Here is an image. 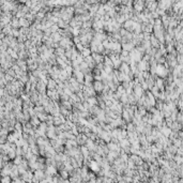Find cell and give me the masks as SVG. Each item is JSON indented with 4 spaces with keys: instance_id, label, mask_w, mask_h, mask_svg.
<instances>
[{
    "instance_id": "cell-1",
    "label": "cell",
    "mask_w": 183,
    "mask_h": 183,
    "mask_svg": "<svg viewBox=\"0 0 183 183\" xmlns=\"http://www.w3.org/2000/svg\"><path fill=\"white\" fill-rule=\"evenodd\" d=\"M88 167L90 168V170H92V171L97 172V173H98L99 171H100V170H101V168H102V167H101V165H100V163H98V162L95 161V160H93V158H92V160H91V162L89 163Z\"/></svg>"
},
{
    "instance_id": "cell-2",
    "label": "cell",
    "mask_w": 183,
    "mask_h": 183,
    "mask_svg": "<svg viewBox=\"0 0 183 183\" xmlns=\"http://www.w3.org/2000/svg\"><path fill=\"white\" fill-rule=\"evenodd\" d=\"M93 87H94V90L97 91V93H102L103 89H104V82L102 80H94Z\"/></svg>"
},
{
    "instance_id": "cell-3",
    "label": "cell",
    "mask_w": 183,
    "mask_h": 183,
    "mask_svg": "<svg viewBox=\"0 0 183 183\" xmlns=\"http://www.w3.org/2000/svg\"><path fill=\"white\" fill-rule=\"evenodd\" d=\"M45 172H46V174H50V176L54 177V176H56V174L58 173V168L56 166H54V165H49V166L46 167Z\"/></svg>"
},
{
    "instance_id": "cell-4",
    "label": "cell",
    "mask_w": 183,
    "mask_h": 183,
    "mask_svg": "<svg viewBox=\"0 0 183 183\" xmlns=\"http://www.w3.org/2000/svg\"><path fill=\"white\" fill-rule=\"evenodd\" d=\"M91 56L93 57L94 61L97 62V64H98V63H102V62H104V58H105V56L103 55V54H100V53H92V54H91Z\"/></svg>"
},
{
    "instance_id": "cell-5",
    "label": "cell",
    "mask_w": 183,
    "mask_h": 183,
    "mask_svg": "<svg viewBox=\"0 0 183 183\" xmlns=\"http://www.w3.org/2000/svg\"><path fill=\"white\" fill-rule=\"evenodd\" d=\"M119 71L120 72H123L125 74H129L131 72V66H130V63L128 62H122L120 67H119Z\"/></svg>"
},
{
    "instance_id": "cell-6",
    "label": "cell",
    "mask_w": 183,
    "mask_h": 183,
    "mask_svg": "<svg viewBox=\"0 0 183 183\" xmlns=\"http://www.w3.org/2000/svg\"><path fill=\"white\" fill-rule=\"evenodd\" d=\"M57 87H58V83H57V81H56V79L49 77L48 82H47V89L54 90V89H57Z\"/></svg>"
},
{
    "instance_id": "cell-7",
    "label": "cell",
    "mask_w": 183,
    "mask_h": 183,
    "mask_svg": "<svg viewBox=\"0 0 183 183\" xmlns=\"http://www.w3.org/2000/svg\"><path fill=\"white\" fill-rule=\"evenodd\" d=\"M135 47H136V46L134 45V43H133L132 41H130V42H128V43H124V44H122V49H125V50H128V51L133 50Z\"/></svg>"
},
{
    "instance_id": "cell-8",
    "label": "cell",
    "mask_w": 183,
    "mask_h": 183,
    "mask_svg": "<svg viewBox=\"0 0 183 183\" xmlns=\"http://www.w3.org/2000/svg\"><path fill=\"white\" fill-rule=\"evenodd\" d=\"M119 145H120L121 148H125V147H130L131 146V141L129 138H122L119 141Z\"/></svg>"
},
{
    "instance_id": "cell-9",
    "label": "cell",
    "mask_w": 183,
    "mask_h": 183,
    "mask_svg": "<svg viewBox=\"0 0 183 183\" xmlns=\"http://www.w3.org/2000/svg\"><path fill=\"white\" fill-rule=\"evenodd\" d=\"M87 102L90 104V106H95V105H99V101H98V98L97 95H94V97H90L88 98V100Z\"/></svg>"
},
{
    "instance_id": "cell-10",
    "label": "cell",
    "mask_w": 183,
    "mask_h": 183,
    "mask_svg": "<svg viewBox=\"0 0 183 183\" xmlns=\"http://www.w3.org/2000/svg\"><path fill=\"white\" fill-rule=\"evenodd\" d=\"M30 122H31V124H32L34 128H38V126L40 125V123H41L42 121L40 120L38 116H35V117H32V118L30 119Z\"/></svg>"
},
{
    "instance_id": "cell-11",
    "label": "cell",
    "mask_w": 183,
    "mask_h": 183,
    "mask_svg": "<svg viewBox=\"0 0 183 183\" xmlns=\"http://www.w3.org/2000/svg\"><path fill=\"white\" fill-rule=\"evenodd\" d=\"M94 81V75L91 73L85 74V82H93Z\"/></svg>"
},
{
    "instance_id": "cell-12",
    "label": "cell",
    "mask_w": 183,
    "mask_h": 183,
    "mask_svg": "<svg viewBox=\"0 0 183 183\" xmlns=\"http://www.w3.org/2000/svg\"><path fill=\"white\" fill-rule=\"evenodd\" d=\"M19 24H21V27H29L30 22L26 17H22L19 18Z\"/></svg>"
},
{
    "instance_id": "cell-13",
    "label": "cell",
    "mask_w": 183,
    "mask_h": 183,
    "mask_svg": "<svg viewBox=\"0 0 183 183\" xmlns=\"http://www.w3.org/2000/svg\"><path fill=\"white\" fill-rule=\"evenodd\" d=\"M80 54L83 56V57H89V56L92 54V51H91V49H90V47H85L81 51H80Z\"/></svg>"
},
{
    "instance_id": "cell-14",
    "label": "cell",
    "mask_w": 183,
    "mask_h": 183,
    "mask_svg": "<svg viewBox=\"0 0 183 183\" xmlns=\"http://www.w3.org/2000/svg\"><path fill=\"white\" fill-rule=\"evenodd\" d=\"M10 24L12 25V27H13V28H18V27H21V24H19V19H18L17 17L12 18V21H11Z\"/></svg>"
},
{
    "instance_id": "cell-15",
    "label": "cell",
    "mask_w": 183,
    "mask_h": 183,
    "mask_svg": "<svg viewBox=\"0 0 183 183\" xmlns=\"http://www.w3.org/2000/svg\"><path fill=\"white\" fill-rule=\"evenodd\" d=\"M120 102L122 103L123 105H124V104H128V103H129V94H128V93L122 94L121 98H120Z\"/></svg>"
},
{
    "instance_id": "cell-16",
    "label": "cell",
    "mask_w": 183,
    "mask_h": 183,
    "mask_svg": "<svg viewBox=\"0 0 183 183\" xmlns=\"http://www.w3.org/2000/svg\"><path fill=\"white\" fill-rule=\"evenodd\" d=\"M104 64L114 67V62H113V60H111V59L109 58V56H105V58H104Z\"/></svg>"
},
{
    "instance_id": "cell-17",
    "label": "cell",
    "mask_w": 183,
    "mask_h": 183,
    "mask_svg": "<svg viewBox=\"0 0 183 183\" xmlns=\"http://www.w3.org/2000/svg\"><path fill=\"white\" fill-rule=\"evenodd\" d=\"M126 130H128V132H134L136 130V125L133 122H129L128 125H126Z\"/></svg>"
},
{
    "instance_id": "cell-18",
    "label": "cell",
    "mask_w": 183,
    "mask_h": 183,
    "mask_svg": "<svg viewBox=\"0 0 183 183\" xmlns=\"http://www.w3.org/2000/svg\"><path fill=\"white\" fill-rule=\"evenodd\" d=\"M116 92H117L118 94L122 95V94L126 93V90H125V88H124V87H123L122 85H119V86H118V88H117V91H116Z\"/></svg>"
},
{
    "instance_id": "cell-19",
    "label": "cell",
    "mask_w": 183,
    "mask_h": 183,
    "mask_svg": "<svg viewBox=\"0 0 183 183\" xmlns=\"http://www.w3.org/2000/svg\"><path fill=\"white\" fill-rule=\"evenodd\" d=\"M1 182L2 183H11V182H13V179H12L11 176H5V177H2Z\"/></svg>"
},
{
    "instance_id": "cell-20",
    "label": "cell",
    "mask_w": 183,
    "mask_h": 183,
    "mask_svg": "<svg viewBox=\"0 0 183 183\" xmlns=\"http://www.w3.org/2000/svg\"><path fill=\"white\" fill-rule=\"evenodd\" d=\"M150 42H151V45H152L153 47H155V48H156V47H158V42H157V40L154 38L153 35L150 38Z\"/></svg>"
},
{
    "instance_id": "cell-21",
    "label": "cell",
    "mask_w": 183,
    "mask_h": 183,
    "mask_svg": "<svg viewBox=\"0 0 183 183\" xmlns=\"http://www.w3.org/2000/svg\"><path fill=\"white\" fill-rule=\"evenodd\" d=\"M134 8H135V12H139V11H141V9H142V3L141 2H135V6H134Z\"/></svg>"
},
{
    "instance_id": "cell-22",
    "label": "cell",
    "mask_w": 183,
    "mask_h": 183,
    "mask_svg": "<svg viewBox=\"0 0 183 183\" xmlns=\"http://www.w3.org/2000/svg\"><path fill=\"white\" fill-rule=\"evenodd\" d=\"M23 158H24V156H22V155H17L16 157L13 160V162H14V164H16V165H19L22 163V161H23Z\"/></svg>"
},
{
    "instance_id": "cell-23",
    "label": "cell",
    "mask_w": 183,
    "mask_h": 183,
    "mask_svg": "<svg viewBox=\"0 0 183 183\" xmlns=\"http://www.w3.org/2000/svg\"><path fill=\"white\" fill-rule=\"evenodd\" d=\"M5 77H6V79H7V81L8 82H12L15 79V77H13L12 75H10V74H8V73H6L5 74Z\"/></svg>"
},
{
    "instance_id": "cell-24",
    "label": "cell",
    "mask_w": 183,
    "mask_h": 183,
    "mask_svg": "<svg viewBox=\"0 0 183 183\" xmlns=\"http://www.w3.org/2000/svg\"><path fill=\"white\" fill-rule=\"evenodd\" d=\"M155 83H156V86H157L160 89H163V88H164V86H163V79H162V78H158Z\"/></svg>"
},
{
    "instance_id": "cell-25",
    "label": "cell",
    "mask_w": 183,
    "mask_h": 183,
    "mask_svg": "<svg viewBox=\"0 0 183 183\" xmlns=\"http://www.w3.org/2000/svg\"><path fill=\"white\" fill-rule=\"evenodd\" d=\"M75 46H76V48H77L79 51H81L83 48H85V46H83V44H81V43H78V44H75Z\"/></svg>"
},
{
    "instance_id": "cell-26",
    "label": "cell",
    "mask_w": 183,
    "mask_h": 183,
    "mask_svg": "<svg viewBox=\"0 0 183 183\" xmlns=\"http://www.w3.org/2000/svg\"><path fill=\"white\" fill-rule=\"evenodd\" d=\"M162 131H163V133H164V135H166V136H168L169 133H170V130H169V129H167V128H164Z\"/></svg>"
}]
</instances>
